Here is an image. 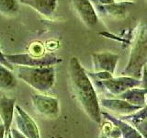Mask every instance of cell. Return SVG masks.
Here are the masks:
<instances>
[{
  "label": "cell",
  "instance_id": "6da1fadb",
  "mask_svg": "<svg viewBox=\"0 0 147 138\" xmlns=\"http://www.w3.org/2000/svg\"><path fill=\"white\" fill-rule=\"evenodd\" d=\"M69 79L71 90L76 101L91 121L100 126L102 123V110L99 99L93 82L76 57H72L69 61Z\"/></svg>",
  "mask_w": 147,
  "mask_h": 138
},
{
  "label": "cell",
  "instance_id": "7a4b0ae2",
  "mask_svg": "<svg viewBox=\"0 0 147 138\" xmlns=\"http://www.w3.org/2000/svg\"><path fill=\"white\" fill-rule=\"evenodd\" d=\"M13 70L20 80L41 93L51 90L54 86L56 75L54 66L40 67L14 66Z\"/></svg>",
  "mask_w": 147,
  "mask_h": 138
},
{
  "label": "cell",
  "instance_id": "3957f363",
  "mask_svg": "<svg viewBox=\"0 0 147 138\" xmlns=\"http://www.w3.org/2000/svg\"><path fill=\"white\" fill-rule=\"evenodd\" d=\"M147 63V24L142 26L136 40L132 45L131 52L126 68L121 73V76H131L140 79L142 70Z\"/></svg>",
  "mask_w": 147,
  "mask_h": 138
},
{
  "label": "cell",
  "instance_id": "277c9868",
  "mask_svg": "<svg viewBox=\"0 0 147 138\" xmlns=\"http://www.w3.org/2000/svg\"><path fill=\"white\" fill-rule=\"evenodd\" d=\"M5 57L12 66H22L30 67L50 66L61 63L63 60L53 53L35 56L30 53L5 54Z\"/></svg>",
  "mask_w": 147,
  "mask_h": 138
},
{
  "label": "cell",
  "instance_id": "5b68a950",
  "mask_svg": "<svg viewBox=\"0 0 147 138\" xmlns=\"http://www.w3.org/2000/svg\"><path fill=\"white\" fill-rule=\"evenodd\" d=\"M100 89H105L110 95L118 97L126 90L132 87H141V80L131 76H121L119 77H111L103 81H94Z\"/></svg>",
  "mask_w": 147,
  "mask_h": 138
},
{
  "label": "cell",
  "instance_id": "8992f818",
  "mask_svg": "<svg viewBox=\"0 0 147 138\" xmlns=\"http://www.w3.org/2000/svg\"><path fill=\"white\" fill-rule=\"evenodd\" d=\"M32 105L40 115L45 118H57L60 112L59 100L53 97L44 94H34L31 96Z\"/></svg>",
  "mask_w": 147,
  "mask_h": 138
},
{
  "label": "cell",
  "instance_id": "52a82bcc",
  "mask_svg": "<svg viewBox=\"0 0 147 138\" xmlns=\"http://www.w3.org/2000/svg\"><path fill=\"white\" fill-rule=\"evenodd\" d=\"M14 118L18 130L27 138H40V130L35 121L18 104L15 105Z\"/></svg>",
  "mask_w": 147,
  "mask_h": 138
},
{
  "label": "cell",
  "instance_id": "ba28073f",
  "mask_svg": "<svg viewBox=\"0 0 147 138\" xmlns=\"http://www.w3.org/2000/svg\"><path fill=\"white\" fill-rule=\"evenodd\" d=\"M71 2L77 16L86 27L93 28L98 24V14L90 0H71Z\"/></svg>",
  "mask_w": 147,
  "mask_h": 138
},
{
  "label": "cell",
  "instance_id": "9c48e42d",
  "mask_svg": "<svg viewBox=\"0 0 147 138\" xmlns=\"http://www.w3.org/2000/svg\"><path fill=\"white\" fill-rule=\"evenodd\" d=\"M92 62H93L94 71L100 72L106 71L110 74H114L115 69L119 61V55L113 53H95L91 54Z\"/></svg>",
  "mask_w": 147,
  "mask_h": 138
},
{
  "label": "cell",
  "instance_id": "30bf717a",
  "mask_svg": "<svg viewBox=\"0 0 147 138\" xmlns=\"http://www.w3.org/2000/svg\"><path fill=\"white\" fill-rule=\"evenodd\" d=\"M100 107L105 110H108L113 113H117L124 116V115H129L136 110L141 109L140 107L135 105L129 103L128 101L121 99H101L99 100Z\"/></svg>",
  "mask_w": 147,
  "mask_h": 138
},
{
  "label": "cell",
  "instance_id": "8fae6325",
  "mask_svg": "<svg viewBox=\"0 0 147 138\" xmlns=\"http://www.w3.org/2000/svg\"><path fill=\"white\" fill-rule=\"evenodd\" d=\"M16 99L8 98L7 96H3L0 98V119L5 128V135L7 136L10 131L11 124L14 119L15 113Z\"/></svg>",
  "mask_w": 147,
  "mask_h": 138
},
{
  "label": "cell",
  "instance_id": "7c38bea8",
  "mask_svg": "<svg viewBox=\"0 0 147 138\" xmlns=\"http://www.w3.org/2000/svg\"><path fill=\"white\" fill-rule=\"evenodd\" d=\"M18 2L31 7L46 18L53 17L57 8V0H18Z\"/></svg>",
  "mask_w": 147,
  "mask_h": 138
},
{
  "label": "cell",
  "instance_id": "4fadbf2b",
  "mask_svg": "<svg viewBox=\"0 0 147 138\" xmlns=\"http://www.w3.org/2000/svg\"><path fill=\"white\" fill-rule=\"evenodd\" d=\"M101 114H102V118L113 123L114 125H116L121 130V138H142V136L136 130L135 127L131 125V123L126 121H123V120L119 119V117H116L110 113L103 112V110L101 112Z\"/></svg>",
  "mask_w": 147,
  "mask_h": 138
},
{
  "label": "cell",
  "instance_id": "5bb4252c",
  "mask_svg": "<svg viewBox=\"0 0 147 138\" xmlns=\"http://www.w3.org/2000/svg\"><path fill=\"white\" fill-rule=\"evenodd\" d=\"M119 99H121L128 101L129 103L132 105L138 106V107H144L146 104V90L144 87H132L123 92L122 94L118 96Z\"/></svg>",
  "mask_w": 147,
  "mask_h": 138
},
{
  "label": "cell",
  "instance_id": "9a60e30c",
  "mask_svg": "<svg viewBox=\"0 0 147 138\" xmlns=\"http://www.w3.org/2000/svg\"><path fill=\"white\" fill-rule=\"evenodd\" d=\"M131 5V3L130 2H114L109 5H104V6H94V7H96L99 12L103 14H107L113 18H121L126 16V13Z\"/></svg>",
  "mask_w": 147,
  "mask_h": 138
},
{
  "label": "cell",
  "instance_id": "2e32d148",
  "mask_svg": "<svg viewBox=\"0 0 147 138\" xmlns=\"http://www.w3.org/2000/svg\"><path fill=\"white\" fill-rule=\"evenodd\" d=\"M17 87V78L12 70L0 64V90L11 91Z\"/></svg>",
  "mask_w": 147,
  "mask_h": 138
},
{
  "label": "cell",
  "instance_id": "e0dca14e",
  "mask_svg": "<svg viewBox=\"0 0 147 138\" xmlns=\"http://www.w3.org/2000/svg\"><path fill=\"white\" fill-rule=\"evenodd\" d=\"M18 0H0V14L2 16H14L18 11Z\"/></svg>",
  "mask_w": 147,
  "mask_h": 138
},
{
  "label": "cell",
  "instance_id": "ac0fdd59",
  "mask_svg": "<svg viewBox=\"0 0 147 138\" xmlns=\"http://www.w3.org/2000/svg\"><path fill=\"white\" fill-rule=\"evenodd\" d=\"M119 118L130 123L138 122V121H142V120H146L147 119V100H146V104L144 107H142L141 109L136 110L135 112L129 114V115H124V116H121Z\"/></svg>",
  "mask_w": 147,
  "mask_h": 138
},
{
  "label": "cell",
  "instance_id": "d6986e66",
  "mask_svg": "<svg viewBox=\"0 0 147 138\" xmlns=\"http://www.w3.org/2000/svg\"><path fill=\"white\" fill-rule=\"evenodd\" d=\"M131 124L140 133V135L142 136V138H147V119L131 122Z\"/></svg>",
  "mask_w": 147,
  "mask_h": 138
},
{
  "label": "cell",
  "instance_id": "ffe728a7",
  "mask_svg": "<svg viewBox=\"0 0 147 138\" xmlns=\"http://www.w3.org/2000/svg\"><path fill=\"white\" fill-rule=\"evenodd\" d=\"M141 87H144V89L146 90V99H147V66H146L144 68H142Z\"/></svg>",
  "mask_w": 147,
  "mask_h": 138
},
{
  "label": "cell",
  "instance_id": "44dd1931",
  "mask_svg": "<svg viewBox=\"0 0 147 138\" xmlns=\"http://www.w3.org/2000/svg\"><path fill=\"white\" fill-rule=\"evenodd\" d=\"M0 64H2L3 66L9 68L10 70H13V69H14V66H12V64L6 59V57H5V54L1 52V50H0Z\"/></svg>",
  "mask_w": 147,
  "mask_h": 138
},
{
  "label": "cell",
  "instance_id": "7402d4cb",
  "mask_svg": "<svg viewBox=\"0 0 147 138\" xmlns=\"http://www.w3.org/2000/svg\"><path fill=\"white\" fill-rule=\"evenodd\" d=\"M9 133H10L12 138H27L22 133H20L16 128H13V127L10 128V131H9Z\"/></svg>",
  "mask_w": 147,
  "mask_h": 138
},
{
  "label": "cell",
  "instance_id": "603a6c76",
  "mask_svg": "<svg viewBox=\"0 0 147 138\" xmlns=\"http://www.w3.org/2000/svg\"><path fill=\"white\" fill-rule=\"evenodd\" d=\"M0 138H7L6 135H5V128L2 123L0 124Z\"/></svg>",
  "mask_w": 147,
  "mask_h": 138
},
{
  "label": "cell",
  "instance_id": "cb8c5ba5",
  "mask_svg": "<svg viewBox=\"0 0 147 138\" xmlns=\"http://www.w3.org/2000/svg\"><path fill=\"white\" fill-rule=\"evenodd\" d=\"M7 138H12V136H11V135H10V133H8V135H7Z\"/></svg>",
  "mask_w": 147,
  "mask_h": 138
}]
</instances>
